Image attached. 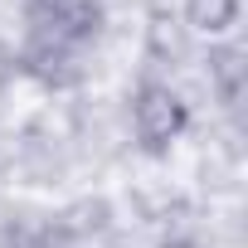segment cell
<instances>
[{"label": "cell", "mask_w": 248, "mask_h": 248, "mask_svg": "<svg viewBox=\"0 0 248 248\" xmlns=\"http://www.w3.org/2000/svg\"><path fill=\"white\" fill-rule=\"evenodd\" d=\"M25 44H20V73L44 88H73L83 83V54L97 44L107 25L102 0H20Z\"/></svg>", "instance_id": "cell-1"}, {"label": "cell", "mask_w": 248, "mask_h": 248, "mask_svg": "<svg viewBox=\"0 0 248 248\" xmlns=\"http://www.w3.org/2000/svg\"><path fill=\"white\" fill-rule=\"evenodd\" d=\"M190 132V102L161 83V78H141L132 93V137L146 156H166L180 137Z\"/></svg>", "instance_id": "cell-2"}, {"label": "cell", "mask_w": 248, "mask_h": 248, "mask_svg": "<svg viewBox=\"0 0 248 248\" xmlns=\"http://www.w3.org/2000/svg\"><path fill=\"white\" fill-rule=\"evenodd\" d=\"M243 83H248L243 49H238L233 39L209 44V88H214V97L224 102V112H238V102H243Z\"/></svg>", "instance_id": "cell-3"}, {"label": "cell", "mask_w": 248, "mask_h": 248, "mask_svg": "<svg viewBox=\"0 0 248 248\" xmlns=\"http://www.w3.org/2000/svg\"><path fill=\"white\" fill-rule=\"evenodd\" d=\"M243 20V0H185V25L204 39H229Z\"/></svg>", "instance_id": "cell-4"}]
</instances>
